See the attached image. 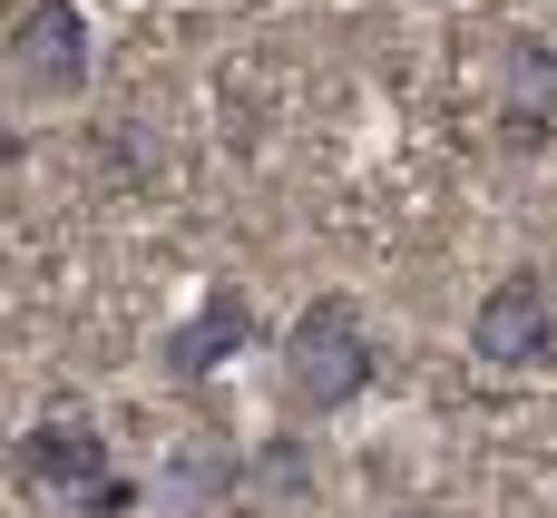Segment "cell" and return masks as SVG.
<instances>
[{
	"instance_id": "obj_1",
	"label": "cell",
	"mask_w": 557,
	"mask_h": 518,
	"mask_svg": "<svg viewBox=\"0 0 557 518\" xmlns=\"http://www.w3.org/2000/svg\"><path fill=\"white\" fill-rule=\"evenodd\" d=\"M372 382H382V343H372L362 304H352V294H313V304L284 323L274 402H284L294 421H343Z\"/></svg>"
},
{
	"instance_id": "obj_2",
	"label": "cell",
	"mask_w": 557,
	"mask_h": 518,
	"mask_svg": "<svg viewBox=\"0 0 557 518\" xmlns=\"http://www.w3.org/2000/svg\"><path fill=\"white\" fill-rule=\"evenodd\" d=\"M108 470H117V441H108L78 402H49V411L10 441V480H20L29 499H69V509H78Z\"/></svg>"
},
{
	"instance_id": "obj_3",
	"label": "cell",
	"mask_w": 557,
	"mask_h": 518,
	"mask_svg": "<svg viewBox=\"0 0 557 518\" xmlns=\"http://www.w3.org/2000/svg\"><path fill=\"white\" fill-rule=\"evenodd\" d=\"M0 49H10L29 98H78L88 69H98V39H88L78 0H0Z\"/></svg>"
},
{
	"instance_id": "obj_4",
	"label": "cell",
	"mask_w": 557,
	"mask_h": 518,
	"mask_svg": "<svg viewBox=\"0 0 557 518\" xmlns=\"http://www.w3.org/2000/svg\"><path fill=\"white\" fill-rule=\"evenodd\" d=\"M470 353H480L490 372H548L557 362V284L539 274V264H509V274L480 294Z\"/></svg>"
},
{
	"instance_id": "obj_5",
	"label": "cell",
	"mask_w": 557,
	"mask_h": 518,
	"mask_svg": "<svg viewBox=\"0 0 557 518\" xmlns=\"http://www.w3.org/2000/svg\"><path fill=\"white\" fill-rule=\"evenodd\" d=\"M255 333H264V323H255V294H245V284H206V304L166 323L157 372H166L176 392H206L225 362H245V353H255Z\"/></svg>"
},
{
	"instance_id": "obj_6",
	"label": "cell",
	"mask_w": 557,
	"mask_h": 518,
	"mask_svg": "<svg viewBox=\"0 0 557 518\" xmlns=\"http://www.w3.org/2000/svg\"><path fill=\"white\" fill-rule=\"evenodd\" d=\"M499 157H548L557 147V39L509 29L499 39Z\"/></svg>"
},
{
	"instance_id": "obj_7",
	"label": "cell",
	"mask_w": 557,
	"mask_h": 518,
	"mask_svg": "<svg viewBox=\"0 0 557 518\" xmlns=\"http://www.w3.org/2000/svg\"><path fill=\"white\" fill-rule=\"evenodd\" d=\"M166 518H245V451L225 431H186L166 441V480H157Z\"/></svg>"
},
{
	"instance_id": "obj_8",
	"label": "cell",
	"mask_w": 557,
	"mask_h": 518,
	"mask_svg": "<svg viewBox=\"0 0 557 518\" xmlns=\"http://www.w3.org/2000/svg\"><path fill=\"white\" fill-rule=\"evenodd\" d=\"M274 499H313V460H304V441H264V451L245 460V509H274Z\"/></svg>"
},
{
	"instance_id": "obj_9",
	"label": "cell",
	"mask_w": 557,
	"mask_h": 518,
	"mask_svg": "<svg viewBox=\"0 0 557 518\" xmlns=\"http://www.w3.org/2000/svg\"><path fill=\"white\" fill-rule=\"evenodd\" d=\"M137 509H147V490H137L127 470H108V480H98V490L78 499V518H137Z\"/></svg>"
},
{
	"instance_id": "obj_10",
	"label": "cell",
	"mask_w": 557,
	"mask_h": 518,
	"mask_svg": "<svg viewBox=\"0 0 557 518\" xmlns=\"http://www.w3.org/2000/svg\"><path fill=\"white\" fill-rule=\"evenodd\" d=\"M392 518H450V509H392Z\"/></svg>"
}]
</instances>
